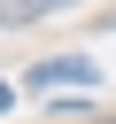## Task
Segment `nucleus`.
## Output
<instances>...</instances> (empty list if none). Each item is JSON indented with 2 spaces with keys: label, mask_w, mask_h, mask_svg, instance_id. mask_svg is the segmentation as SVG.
<instances>
[{
  "label": "nucleus",
  "mask_w": 116,
  "mask_h": 124,
  "mask_svg": "<svg viewBox=\"0 0 116 124\" xmlns=\"http://www.w3.org/2000/svg\"><path fill=\"white\" fill-rule=\"evenodd\" d=\"M46 8H70V0H0V23L15 31V23H39Z\"/></svg>",
  "instance_id": "nucleus-1"
},
{
  "label": "nucleus",
  "mask_w": 116,
  "mask_h": 124,
  "mask_svg": "<svg viewBox=\"0 0 116 124\" xmlns=\"http://www.w3.org/2000/svg\"><path fill=\"white\" fill-rule=\"evenodd\" d=\"M8 101H15V93H8V78H0V108H8Z\"/></svg>",
  "instance_id": "nucleus-2"
}]
</instances>
